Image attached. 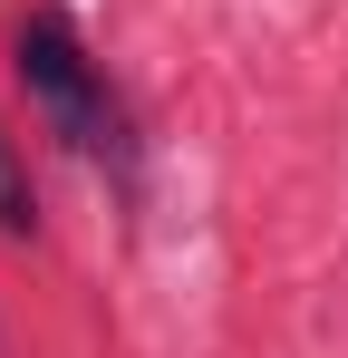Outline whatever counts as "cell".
<instances>
[{
    "label": "cell",
    "instance_id": "6da1fadb",
    "mask_svg": "<svg viewBox=\"0 0 348 358\" xmlns=\"http://www.w3.org/2000/svg\"><path fill=\"white\" fill-rule=\"evenodd\" d=\"M20 87H29V107L49 117V136L68 155H87V165H136V145H126V107L107 97V68L87 59V39H78V20L68 10H29L20 20Z\"/></svg>",
    "mask_w": 348,
    "mask_h": 358
},
{
    "label": "cell",
    "instance_id": "7a4b0ae2",
    "mask_svg": "<svg viewBox=\"0 0 348 358\" xmlns=\"http://www.w3.org/2000/svg\"><path fill=\"white\" fill-rule=\"evenodd\" d=\"M0 233H39V194L20 175V145L0 136Z\"/></svg>",
    "mask_w": 348,
    "mask_h": 358
}]
</instances>
